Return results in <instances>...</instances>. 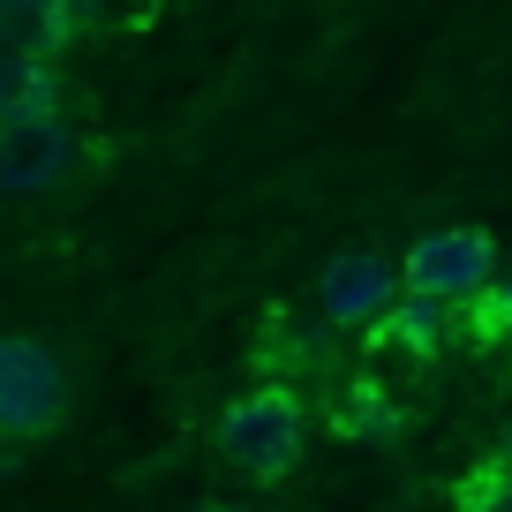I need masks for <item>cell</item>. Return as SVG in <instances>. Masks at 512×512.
Masks as SVG:
<instances>
[{
    "label": "cell",
    "instance_id": "obj_1",
    "mask_svg": "<svg viewBox=\"0 0 512 512\" xmlns=\"http://www.w3.org/2000/svg\"><path fill=\"white\" fill-rule=\"evenodd\" d=\"M211 445H219V460L234 467V475L287 482L294 460H302V445H309V415H302V400H294L287 384H249V392L226 400Z\"/></svg>",
    "mask_w": 512,
    "mask_h": 512
},
{
    "label": "cell",
    "instance_id": "obj_2",
    "mask_svg": "<svg viewBox=\"0 0 512 512\" xmlns=\"http://www.w3.org/2000/svg\"><path fill=\"white\" fill-rule=\"evenodd\" d=\"M68 422V369L46 339L8 332L0 339V437L8 445H38Z\"/></svg>",
    "mask_w": 512,
    "mask_h": 512
},
{
    "label": "cell",
    "instance_id": "obj_3",
    "mask_svg": "<svg viewBox=\"0 0 512 512\" xmlns=\"http://www.w3.org/2000/svg\"><path fill=\"white\" fill-rule=\"evenodd\" d=\"M400 279L415 302H437V309H467L497 287V241L482 226H437L422 234L415 249L400 256Z\"/></svg>",
    "mask_w": 512,
    "mask_h": 512
},
{
    "label": "cell",
    "instance_id": "obj_4",
    "mask_svg": "<svg viewBox=\"0 0 512 512\" xmlns=\"http://www.w3.org/2000/svg\"><path fill=\"white\" fill-rule=\"evenodd\" d=\"M407 279H400V256H377V249H354L339 264H324L317 279V309L332 332H377L392 309H400Z\"/></svg>",
    "mask_w": 512,
    "mask_h": 512
},
{
    "label": "cell",
    "instance_id": "obj_5",
    "mask_svg": "<svg viewBox=\"0 0 512 512\" xmlns=\"http://www.w3.org/2000/svg\"><path fill=\"white\" fill-rule=\"evenodd\" d=\"M76 159V136H68L61 113H16L0 121V196H38L68 174Z\"/></svg>",
    "mask_w": 512,
    "mask_h": 512
},
{
    "label": "cell",
    "instance_id": "obj_6",
    "mask_svg": "<svg viewBox=\"0 0 512 512\" xmlns=\"http://www.w3.org/2000/svg\"><path fill=\"white\" fill-rule=\"evenodd\" d=\"M445 332H452V309H437V302H415V294H400V309H392V317L377 324V339H384V347L415 354V362L445 354Z\"/></svg>",
    "mask_w": 512,
    "mask_h": 512
},
{
    "label": "cell",
    "instance_id": "obj_7",
    "mask_svg": "<svg viewBox=\"0 0 512 512\" xmlns=\"http://www.w3.org/2000/svg\"><path fill=\"white\" fill-rule=\"evenodd\" d=\"M467 324H475L482 347H497V339H512V279H497L482 302H467Z\"/></svg>",
    "mask_w": 512,
    "mask_h": 512
}]
</instances>
